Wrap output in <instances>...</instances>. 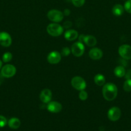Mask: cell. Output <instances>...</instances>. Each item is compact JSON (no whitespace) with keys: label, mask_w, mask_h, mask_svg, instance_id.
<instances>
[{"label":"cell","mask_w":131,"mask_h":131,"mask_svg":"<svg viewBox=\"0 0 131 131\" xmlns=\"http://www.w3.org/2000/svg\"><path fill=\"white\" fill-rule=\"evenodd\" d=\"M102 94L106 101H113L115 99L118 95V88L113 83H106L103 86Z\"/></svg>","instance_id":"obj_1"},{"label":"cell","mask_w":131,"mask_h":131,"mask_svg":"<svg viewBox=\"0 0 131 131\" xmlns=\"http://www.w3.org/2000/svg\"><path fill=\"white\" fill-rule=\"evenodd\" d=\"M48 33L52 37H59L64 32V28L57 23H51L46 28Z\"/></svg>","instance_id":"obj_2"},{"label":"cell","mask_w":131,"mask_h":131,"mask_svg":"<svg viewBox=\"0 0 131 131\" xmlns=\"http://www.w3.org/2000/svg\"><path fill=\"white\" fill-rule=\"evenodd\" d=\"M47 16L49 20L53 23H57L62 20V19H64V15L63 12H62L60 10L53 9V10H50L48 12Z\"/></svg>","instance_id":"obj_3"},{"label":"cell","mask_w":131,"mask_h":131,"mask_svg":"<svg viewBox=\"0 0 131 131\" xmlns=\"http://www.w3.org/2000/svg\"><path fill=\"white\" fill-rule=\"evenodd\" d=\"M1 73L5 78H10L14 76L16 73V68L11 64H6L2 67Z\"/></svg>","instance_id":"obj_4"},{"label":"cell","mask_w":131,"mask_h":131,"mask_svg":"<svg viewBox=\"0 0 131 131\" xmlns=\"http://www.w3.org/2000/svg\"><path fill=\"white\" fill-rule=\"evenodd\" d=\"M84 45L83 43L80 42H74L71 47V51L72 54L76 57L82 56L84 53Z\"/></svg>","instance_id":"obj_5"},{"label":"cell","mask_w":131,"mask_h":131,"mask_svg":"<svg viewBox=\"0 0 131 131\" xmlns=\"http://www.w3.org/2000/svg\"><path fill=\"white\" fill-rule=\"evenodd\" d=\"M71 85L74 89L78 91L83 90L86 88V83L84 79L80 76H75L71 79Z\"/></svg>","instance_id":"obj_6"},{"label":"cell","mask_w":131,"mask_h":131,"mask_svg":"<svg viewBox=\"0 0 131 131\" xmlns=\"http://www.w3.org/2000/svg\"><path fill=\"white\" fill-rule=\"evenodd\" d=\"M118 53L123 59L129 60L131 59V46L128 44L121 45L118 49Z\"/></svg>","instance_id":"obj_7"},{"label":"cell","mask_w":131,"mask_h":131,"mask_svg":"<svg viewBox=\"0 0 131 131\" xmlns=\"http://www.w3.org/2000/svg\"><path fill=\"white\" fill-rule=\"evenodd\" d=\"M121 112L119 107H113L108 111L107 116L110 120L113 122L117 121L120 118Z\"/></svg>","instance_id":"obj_8"},{"label":"cell","mask_w":131,"mask_h":131,"mask_svg":"<svg viewBox=\"0 0 131 131\" xmlns=\"http://www.w3.org/2000/svg\"><path fill=\"white\" fill-rule=\"evenodd\" d=\"M11 44V36L6 32H0V45L3 47H8L10 46Z\"/></svg>","instance_id":"obj_9"},{"label":"cell","mask_w":131,"mask_h":131,"mask_svg":"<svg viewBox=\"0 0 131 131\" xmlns=\"http://www.w3.org/2000/svg\"><path fill=\"white\" fill-rule=\"evenodd\" d=\"M51 97H52L51 91L50 90L47 89V88L42 90L39 95L40 100L43 104L49 103L51 101Z\"/></svg>","instance_id":"obj_10"},{"label":"cell","mask_w":131,"mask_h":131,"mask_svg":"<svg viewBox=\"0 0 131 131\" xmlns=\"http://www.w3.org/2000/svg\"><path fill=\"white\" fill-rule=\"evenodd\" d=\"M46 108H47L48 111L50 112L53 113H57L61 111L62 106L61 104L57 101H51V102L48 103Z\"/></svg>","instance_id":"obj_11"},{"label":"cell","mask_w":131,"mask_h":131,"mask_svg":"<svg viewBox=\"0 0 131 131\" xmlns=\"http://www.w3.org/2000/svg\"><path fill=\"white\" fill-rule=\"evenodd\" d=\"M61 54L57 51H52L48 55L47 60L50 64H57L61 60Z\"/></svg>","instance_id":"obj_12"},{"label":"cell","mask_w":131,"mask_h":131,"mask_svg":"<svg viewBox=\"0 0 131 131\" xmlns=\"http://www.w3.org/2000/svg\"><path fill=\"white\" fill-rule=\"evenodd\" d=\"M89 56L92 60H98L103 56V52L100 49L95 47L90 50L89 52Z\"/></svg>","instance_id":"obj_13"},{"label":"cell","mask_w":131,"mask_h":131,"mask_svg":"<svg viewBox=\"0 0 131 131\" xmlns=\"http://www.w3.org/2000/svg\"><path fill=\"white\" fill-rule=\"evenodd\" d=\"M78 37V32L74 29H68L64 33V38L69 41H73L77 39Z\"/></svg>","instance_id":"obj_14"},{"label":"cell","mask_w":131,"mask_h":131,"mask_svg":"<svg viewBox=\"0 0 131 131\" xmlns=\"http://www.w3.org/2000/svg\"><path fill=\"white\" fill-rule=\"evenodd\" d=\"M83 43L89 47H94L97 43L96 38L92 35H85Z\"/></svg>","instance_id":"obj_15"},{"label":"cell","mask_w":131,"mask_h":131,"mask_svg":"<svg viewBox=\"0 0 131 131\" xmlns=\"http://www.w3.org/2000/svg\"><path fill=\"white\" fill-rule=\"evenodd\" d=\"M8 125L11 129H17L20 127L21 121L17 118H12L8 121Z\"/></svg>","instance_id":"obj_16"},{"label":"cell","mask_w":131,"mask_h":131,"mask_svg":"<svg viewBox=\"0 0 131 131\" xmlns=\"http://www.w3.org/2000/svg\"><path fill=\"white\" fill-rule=\"evenodd\" d=\"M94 81L96 85L103 86L105 84V78L103 74H98L94 78Z\"/></svg>","instance_id":"obj_17"},{"label":"cell","mask_w":131,"mask_h":131,"mask_svg":"<svg viewBox=\"0 0 131 131\" xmlns=\"http://www.w3.org/2000/svg\"><path fill=\"white\" fill-rule=\"evenodd\" d=\"M124 10V7L122 5H119V4H116L113 6L112 12L115 16H120L123 14Z\"/></svg>","instance_id":"obj_18"},{"label":"cell","mask_w":131,"mask_h":131,"mask_svg":"<svg viewBox=\"0 0 131 131\" xmlns=\"http://www.w3.org/2000/svg\"><path fill=\"white\" fill-rule=\"evenodd\" d=\"M114 73L115 75L118 78H123L125 76L126 73V70L125 69V67L122 65L116 67L114 70Z\"/></svg>","instance_id":"obj_19"},{"label":"cell","mask_w":131,"mask_h":131,"mask_svg":"<svg viewBox=\"0 0 131 131\" xmlns=\"http://www.w3.org/2000/svg\"><path fill=\"white\" fill-rule=\"evenodd\" d=\"M12 54L11 52H5L2 56L3 61L5 63L10 62L12 60Z\"/></svg>","instance_id":"obj_20"},{"label":"cell","mask_w":131,"mask_h":131,"mask_svg":"<svg viewBox=\"0 0 131 131\" xmlns=\"http://www.w3.org/2000/svg\"><path fill=\"white\" fill-rule=\"evenodd\" d=\"M123 90L125 92H129L131 91V79H126L123 84Z\"/></svg>","instance_id":"obj_21"},{"label":"cell","mask_w":131,"mask_h":131,"mask_svg":"<svg viewBox=\"0 0 131 131\" xmlns=\"http://www.w3.org/2000/svg\"><path fill=\"white\" fill-rule=\"evenodd\" d=\"M78 97H79V99L81 101H86L87 99V97H88V94H87V93L84 90H83L80 91Z\"/></svg>","instance_id":"obj_22"},{"label":"cell","mask_w":131,"mask_h":131,"mask_svg":"<svg viewBox=\"0 0 131 131\" xmlns=\"http://www.w3.org/2000/svg\"><path fill=\"white\" fill-rule=\"evenodd\" d=\"M71 1L74 6L77 7H80L84 5L86 0H71Z\"/></svg>","instance_id":"obj_23"},{"label":"cell","mask_w":131,"mask_h":131,"mask_svg":"<svg viewBox=\"0 0 131 131\" xmlns=\"http://www.w3.org/2000/svg\"><path fill=\"white\" fill-rule=\"evenodd\" d=\"M124 9L126 12L131 14V0H127L124 5Z\"/></svg>","instance_id":"obj_24"},{"label":"cell","mask_w":131,"mask_h":131,"mask_svg":"<svg viewBox=\"0 0 131 131\" xmlns=\"http://www.w3.org/2000/svg\"><path fill=\"white\" fill-rule=\"evenodd\" d=\"M71 52V49L68 47H64L61 50V55L63 56H69Z\"/></svg>","instance_id":"obj_25"},{"label":"cell","mask_w":131,"mask_h":131,"mask_svg":"<svg viewBox=\"0 0 131 131\" xmlns=\"http://www.w3.org/2000/svg\"><path fill=\"white\" fill-rule=\"evenodd\" d=\"M8 124L7 120L4 116L0 115V127H3Z\"/></svg>","instance_id":"obj_26"},{"label":"cell","mask_w":131,"mask_h":131,"mask_svg":"<svg viewBox=\"0 0 131 131\" xmlns=\"http://www.w3.org/2000/svg\"><path fill=\"white\" fill-rule=\"evenodd\" d=\"M125 78L126 79H131V69L127 70V72H126L125 75Z\"/></svg>","instance_id":"obj_27"},{"label":"cell","mask_w":131,"mask_h":131,"mask_svg":"<svg viewBox=\"0 0 131 131\" xmlns=\"http://www.w3.org/2000/svg\"><path fill=\"white\" fill-rule=\"evenodd\" d=\"M72 26V23L70 21H66L64 23V27L66 29H69L71 26Z\"/></svg>","instance_id":"obj_28"},{"label":"cell","mask_w":131,"mask_h":131,"mask_svg":"<svg viewBox=\"0 0 131 131\" xmlns=\"http://www.w3.org/2000/svg\"><path fill=\"white\" fill-rule=\"evenodd\" d=\"M70 13H71V12L69 9H65L64 11V12H63V14H64V15H66V16H68V15H69Z\"/></svg>","instance_id":"obj_29"},{"label":"cell","mask_w":131,"mask_h":131,"mask_svg":"<svg viewBox=\"0 0 131 131\" xmlns=\"http://www.w3.org/2000/svg\"><path fill=\"white\" fill-rule=\"evenodd\" d=\"M4 78H5L3 76V75L1 74V73L0 72V85H1V84L3 83V82Z\"/></svg>","instance_id":"obj_30"},{"label":"cell","mask_w":131,"mask_h":131,"mask_svg":"<svg viewBox=\"0 0 131 131\" xmlns=\"http://www.w3.org/2000/svg\"><path fill=\"white\" fill-rule=\"evenodd\" d=\"M2 65H3V63H2V61H1V60H0V70H1V68H2Z\"/></svg>","instance_id":"obj_31"}]
</instances>
